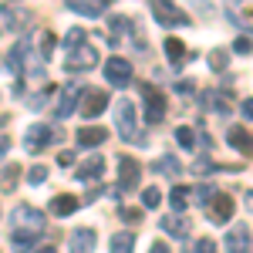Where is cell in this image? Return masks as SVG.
Instances as JSON below:
<instances>
[{
  "instance_id": "ac0fdd59",
  "label": "cell",
  "mask_w": 253,
  "mask_h": 253,
  "mask_svg": "<svg viewBox=\"0 0 253 253\" xmlns=\"http://www.w3.org/2000/svg\"><path fill=\"white\" fill-rule=\"evenodd\" d=\"M78 206H81V203L71 193H61V196H54V199L47 203V213L58 216V219H64V216H75V210H78Z\"/></svg>"
},
{
  "instance_id": "277c9868",
  "label": "cell",
  "mask_w": 253,
  "mask_h": 253,
  "mask_svg": "<svg viewBox=\"0 0 253 253\" xmlns=\"http://www.w3.org/2000/svg\"><path fill=\"white\" fill-rule=\"evenodd\" d=\"M98 64V51L84 41V44H78L75 51H68V58H64V71L68 75H81V71H91Z\"/></svg>"
},
{
  "instance_id": "f6af8a7d",
  "label": "cell",
  "mask_w": 253,
  "mask_h": 253,
  "mask_svg": "<svg viewBox=\"0 0 253 253\" xmlns=\"http://www.w3.org/2000/svg\"><path fill=\"white\" fill-rule=\"evenodd\" d=\"M247 206H250V210H253V193H247Z\"/></svg>"
},
{
  "instance_id": "60d3db41",
  "label": "cell",
  "mask_w": 253,
  "mask_h": 253,
  "mask_svg": "<svg viewBox=\"0 0 253 253\" xmlns=\"http://www.w3.org/2000/svg\"><path fill=\"white\" fill-rule=\"evenodd\" d=\"M75 162H78V159H75V152H61V156H58V166H64V169H71Z\"/></svg>"
},
{
  "instance_id": "7bdbcfd3",
  "label": "cell",
  "mask_w": 253,
  "mask_h": 253,
  "mask_svg": "<svg viewBox=\"0 0 253 253\" xmlns=\"http://www.w3.org/2000/svg\"><path fill=\"white\" fill-rule=\"evenodd\" d=\"M7 149H10V138H7V135H0V159L7 156Z\"/></svg>"
},
{
  "instance_id": "e575fe53",
  "label": "cell",
  "mask_w": 253,
  "mask_h": 253,
  "mask_svg": "<svg viewBox=\"0 0 253 253\" xmlns=\"http://www.w3.org/2000/svg\"><path fill=\"white\" fill-rule=\"evenodd\" d=\"M122 219H125V223H132V226H135V223H142V210H135V206H128V210H122Z\"/></svg>"
},
{
  "instance_id": "4fadbf2b",
  "label": "cell",
  "mask_w": 253,
  "mask_h": 253,
  "mask_svg": "<svg viewBox=\"0 0 253 253\" xmlns=\"http://www.w3.org/2000/svg\"><path fill=\"white\" fill-rule=\"evenodd\" d=\"M27 20H31V14H27V10H17L14 3L0 7V24H3V31H24Z\"/></svg>"
},
{
  "instance_id": "ffe728a7",
  "label": "cell",
  "mask_w": 253,
  "mask_h": 253,
  "mask_svg": "<svg viewBox=\"0 0 253 253\" xmlns=\"http://www.w3.org/2000/svg\"><path fill=\"white\" fill-rule=\"evenodd\" d=\"M226 142L233 145L236 152H243V156H253V135L247 128H230L226 132Z\"/></svg>"
},
{
  "instance_id": "f546056e",
  "label": "cell",
  "mask_w": 253,
  "mask_h": 253,
  "mask_svg": "<svg viewBox=\"0 0 253 253\" xmlns=\"http://www.w3.org/2000/svg\"><path fill=\"white\" fill-rule=\"evenodd\" d=\"M84 41H88L84 27H71V31H68V38H64V47H68V51H75L78 44H84Z\"/></svg>"
},
{
  "instance_id": "44dd1931",
  "label": "cell",
  "mask_w": 253,
  "mask_h": 253,
  "mask_svg": "<svg viewBox=\"0 0 253 253\" xmlns=\"http://www.w3.org/2000/svg\"><path fill=\"white\" fill-rule=\"evenodd\" d=\"M189 199H193V189H189V186H175L172 193H169V206H172V213H186Z\"/></svg>"
},
{
  "instance_id": "484cf974",
  "label": "cell",
  "mask_w": 253,
  "mask_h": 253,
  "mask_svg": "<svg viewBox=\"0 0 253 253\" xmlns=\"http://www.w3.org/2000/svg\"><path fill=\"white\" fill-rule=\"evenodd\" d=\"M162 47H166V58L172 61V64H179V61L186 58V47H182V41H179V38H166Z\"/></svg>"
},
{
  "instance_id": "cb8c5ba5",
  "label": "cell",
  "mask_w": 253,
  "mask_h": 253,
  "mask_svg": "<svg viewBox=\"0 0 253 253\" xmlns=\"http://www.w3.org/2000/svg\"><path fill=\"white\" fill-rule=\"evenodd\" d=\"M38 240H41V236H34V233H17V230H14V236H10V243H14V253H31Z\"/></svg>"
},
{
  "instance_id": "2e32d148",
  "label": "cell",
  "mask_w": 253,
  "mask_h": 253,
  "mask_svg": "<svg viewBox=\"0 0 253 253\" xmlns=\"http://www.w3.org/2000/svg\"><path fill=\"white\" fill-rule=\"evenodd\" d=\"M101 175H105V159L101 156H88L78 169H75V179H78V182H91V179H101Z\"/></svg>"
},
{
  "instance_id": "1f68e13d",
  "label": "cell",
  "mask_w": 253,
  "mask_h": 253,
  "mask_svg": "<svg viewBox=\"0 0 253 253\" xmlns=\"http://www.w3.org/2000/svg\"><path fill=\"white\" fill-rule=\"evenodd\" d=\"M175 142H179L182 149H193V145H196V132H193V128H186V125H179V128H175Z\"/></svg>"
},
{
  "instance_id": "d590c367",
  "label": "cell",
  "mask_w": 253,
  "mask_h": 253,
  "mask_svg": "<svg viewBox=\"0 0 253 253\" xmlns=\"http://www.w3.org/2000/svg\"><path fill=\"white\" fill-rule=\"evenodd\" d=\"M14 179H17V166H10V169L3 172V193H10V189H14Z\"/></svg>"
},
{
  "instance_id": "6da1fadb",
  "label": "cell",
  "mask_w": 253,
  "mask_h": 253,
  "mask_svg": "<svg viewBox=\"0 0 253 253\" xmlns=\"http://www.w3.org/2000/svg\"><path fill=\"white\" fill-rule=\"evenodd\" d=\"M115 128H118V135L125 138V142L145 145V135H142V128H138V108H135V101L122 98V101L115 105Z\"/></svg>"
},
{
  "instance_id": "ee69618b",
  "label": "cell",
  "mask_w": 253,
  "mask_h": 253,
  "mask_svg": "<svg viewBox=\"0 0 253 253\" xmlns=\"http://www.w3.org/2000/svg\"><path fill=\"white\" fill-rule=\"evenodd\" d=\"M149 253H172V250H169L166 243H152V250H149Z\"/></svg>"
},
{
  "instance_id": "d4e9b609",
  "label": "cell",
  "mask_w": 253,
  "mask_h": 253,
  "mask_svg": "<svg viewBox=\"0 0 253 253\" xmlns=\"http://www.w3.org/2000/svg\"><path fill=\"white\" fill-rule=\"evenodd\" d=\"M156 172L159 175H169V179H175V175L182 172V162H175V156H162L156 162Z\"/></svg>"
},
{
  "instance_id": "9a60e30c",
  "label": "cell",
  "mask_w": 253,
  "mask_h": 253,
  "mask_svg": "<svg viewBox=\"0 0 253 253\" xmlns=\"http://www.w3.org/2000/svg\"><path fill=\"white\" fill-rule=\"evenodd\" d=\"M159 226H162V233L175 236V240H186V236H189V219H186L182 213H169V216H162V219H159Z\"/></svg>"
},
{
  "instance_id": "74e56055",
  "label": "cell",
  "mask_w": 253,
  "mask_h": 253,
  "mask_svg": "<svg viewBox=\"0 0 253 253\" xmlns=\"http://www.w3.org/2000/svg\"><path fill=\"white\" fill-rule=\"evenodd\" d=\"M193 253H219V250H216V243H213V240H199Z\"/></svg>"
},
{
  "instance_id": "e0dca14e",
  "label": "cell",
  "mask_w": 253,
  "mask_h": 253,
  "mask_svg": "<svg viewBox=\"0 0 253 253\" xmlns=\"http://www.w3.org/2000/svg\"><path fill=\"white\" fill-rule=\"evenodd\" d=\"M68 10H75L81 17H101L108 10V0H64Z\"/></svg>"
},
{
  "instance_id": "c3c4849f",
  "label": "cell",
  "mask_w": 253,
  "mask_h": 253,
  "mask_svg": "<svg viewBox=\"0 0 253 253\" xmlns=\"http://www.w3.org/2000/svg\"><path fill=\"white\" fill-rule=\"evenodd\" d=\"M0 31H3V27H0Z\"/></svg>"
},
{
  "instance_id": "8fae6325",
  "label": "cell",
  "mask_w": 253,
  "mask_h": 253,
  "mask_svg": "<svg viewBox=\"0 0 253 253\" xmlns=\"http://www.w3.org/2000/svg\"><path fill=\"white\" fill-rule=\"evenodd\" d=\"M226 250L230 253H253V233L247 223H236L226 233Z\"/></svg>"
},
{
  "instance_id": "bcb514c9",
  "label": "cell",
  "mask_w": 253,
  "mask_h": 253,
  "mask_svg": "<svg viewBox=\"0 0 253 253\" xmlns=\"http://www.w3.org/2000/svg\"><path fill=\"white\" fill-rule=\"evenodd\" d=\"M38 253H58V250H54V247H44V250H38Z\"/></svg>"
},
{
  "instance_id": "f1b7e54d",
  "label": "cell",
  "mask_w": 253,
  "mask_h": 253,
  "mask_svg": "<svg viewBox=\"0 0 253 253\" xmlns=\"http://www.w3.org/2000/svg\"><path fill=\"white\" fill-rule=\"evenodd\" d=\"M206 105L213 108L216 115H226V112H230V101H226V95H219V91H210V95H206Z\"/></svg>"
},
{
  "instance_id": "603a6c76",
  "label": "cell",
  "mask_w": 253,
  "mask_h": 253,
  "mask_svg": "<svg viewBox=\"0 0 253 253\" xmlns=\"http://www.w3.org/2000/svg\"><path fill=\"white\" fill-rule=\"evenodd\" d=\"M108 253H135V236L132 233H115L108 243Z\"/></svg>"
},
{
  "instance_id": "7dc6e473",
  "label": "cell",
  "mask_w": 253,
  "mask_h": 253,
  "mask_svg": "<svg viewBox=\"0 0 253 253\" xmlns=\"http://www.w3.org/2000/svg\"><path fill=\"white\" fill-rule=\"evenodd\" d=\"M236 3H243V0H236Z\"/></svg>"
},
{
  "instance_id": "83f0119b",
  "label": "cell",
  "mask_w": 253,
  "mask_h": 253,
  "mask_svg": "<svg viewBox=\"0 0 253 253\" xmlns=\"http://www.w3.org/2000/svg\"><path fill=\"white\" fill-rule=\"evenodd\" d=\"M210 68H213V71H219V75H223V71H226V68H230V54H226V51H223V47H216V51H210Z\"/></svg>"
},
{
  "instance_id": "8992f818",
  "label": "cell",
  "mask_w": 253,
  "mask_h": 253,
  "mask_svg": "<svg viewBox=\"0 0 253 253\" xmlns=\"http://www.w3.org/2000/svg\"><path fill=\"white\" fill-rule=\"evenodd\" d=\"M142 101H145V122L159 125L166 118V95L159 88H152V84H142Z\"/></svg>"
},
{
  "instance_id": "9c48e42d",
  "label": "cell",
  "mask_w": 253,
  "mask_h": 253,
  "mask_svg": "<svg viewBox=\"0 0 253 253\" xmlns=\"http://www.w3.org/2000/svg\"><path fill=\"white\" fill-rule=\"evenodd\" d=\"M233 196L230 193H216L210 203H206V216L213 219V223H219V226H226L230 223V216H233Z\"/></svg>"
},
{
  "instance_id": "4316f807",
  "label": "cell",
  "mask_w": 253,
  "mask_h": 253,
  "mask_svg": "<svg viewBox=\"0 0 253 253\" xmlns=\"http://www.w3.org/2000/svg\"><path fill=\"white\" fill-rule=\"evenodd\" d=\"M54 44H58V38H54L51 31H41V38H38V51H41V58H44V61L51 58V51H54Z\"/></svg>"
},
{
  "instance_id": "30bf717a",
  "label": "cell",
  "mask_w": 253,
  "mask_h": 253,
  "mask_svg": "<svg viewBox=\"0 0 253 253\" xmlns=\"http://www.w3.org/2000/svg\"><path fill=\"white\" fill-rule=\"evenodd\" d=\"M54 138H58V132H51L44 122H38V125H31V128H27V135H24V149H27L31 156H38L41 149H44L47 142H54Z\"/></svg>"
},
{
  "instance_id": "52a82bcc",
  "label": "cell",
  "mask_w": 253,
  "mask_h": 253,
  "mask_svg": "<svg viewBox=\"0 0 253 253\" xmlns=\"http://www.w3.org/2000/svg\"><path fill=\"white\" fill-rule=\"evenodd\" d=\"M105 81H108L112 88H125V84L132 81V64H128V58L112 54V58L105 61Z\"/></svg>"
},
{
  "instance_id": "f35d334b",
  "label": "cell",
  "mask_w": 253,
  "mask_h": 253,
  "mask_svg": "<svg viewBox=\"0 0 253 253\" xmlns=\"http://www.w3.org/2000/svg\"><path fill=\"white\" fill-rule=\"evenodd\" d=\"M233 51H236V54H250V51H253V41L240 38V41H236V44H233Z\"/></svg>"
},
{
  "instance_id": "7c38bea8",
  "label": "cell",
  "mask_w": 253,
  "mask_h": 253,
  "mask_svg": "<svg viewBox=\"0 0 253 253\" xmlns=\"http://www.w3.org/2000/svg\"><path fill=\"white\" fill-rule=\"evenodd\" d=\"M81 84H75V81H68L64 88H61V98H58V108H54V115L58 118H68L78 112V98H81Z\"/></svg>"
},
{
  "instance_id": "d6986e66",
  "label": "cell",
  "mask_w": 253,
  "mask_h": 253,
  "mask_svg": "<svg viewBox=\"0 0 253 253\" xmlns=\"http://www.w3.org/2000/svg\"><path fill=\"white\" fill-rule=\"evenodd\" d=\"M105 138H108V132L101 125H84L78 132V145L81 149H98V145H105Z\"/></svg>"
},
{
  "instance_id": "ba28073f",
  "label": "cell",
  "mask_w": 253,
  "mask_h": 253,
  "mask_svg": "<svg viewBox=\"0 0 253 253\" xmlns=\"http://www.w3.org/2000/svg\"><path fill=\"white\" fill-rule=\"evenodd\" d=\"M138 179H142V166L132 156H122L118 159V193L138 189Z\"/></svg>"
},
{
  "instance_id": "7a4b0ae2",
  "label": "cell",
  "mask_w": 253,
  "mask_h": 253,
  "mask_svg": "<svg viewBox=\"0 0 253 253\" xmlns=\"http://www.w3.org/2000/svg\"><path fill=\"white\" fill-rule=\"evenodd\" d=\"M14 230L17 233H34V236H44L47 230V216L34 210L31 203H20L17 210H14Z\"/></svg>"
},
{
  "instance_id": "8d00e7d4",
  "label": "cell",
  "mask_w": 253,
  "mask_h": 253,
  "mask_svg": "<svg viewBox=\"0 0 253 253\" xmlns=\"http://www.w3.org/2000/svg\"><path fill=\"white\" fill-rule=\"evenodd\" d=\"M240 115L247 118V122H253V98H243L240 101Z\"/></svg>"
},
{
  "instance_id": "5b68a950",
  "label": "cell",
  "mask_w": 253,
  "mask_h": 253,
  "mask_svg": "<svg viewBox=\"0 0 253 253\" xmlns=\"http://www.w3.org/2000/svg\"><path fill=\"white\" fill-rule=\"evenodd\" d=\"M105 108H108V95H105L101 88H84V91H81V98H78V115L81 118L91 122V118H98Z\"/></svg>"
},
{
  "instance_id": "7402d4cb",
  "label": "cell",
  "mask_w": 253,
  "mask_h": 253,
  "mask_svg": "<svg viewBox=\"0 0 253 253\" xmlns=\"http://www.w3.org/2000/svg\"><path fill=\"white\" fill-rule=\"evenodd\" d=\"M189 169H193L196 175H213V172H223V169H243V162H236V166H216L210 159H196Z\"/></svg>"
},
{
  "instance_id": "d6a6232c",
  "label": "cell",
  "mask_w": 253,
  "mask_h": 253,
  "mask_svg": "<svg viewBox=\"0 0 253 253\" xmlns=\"http://www.w3.org/2000/svg\"><path fill=\"white\" fill-rule=\"evenodd\" d=\"M213 196H216L213 186H193V199L199 203V206H203V210H206V203H210Z\"/></svg>"
},
{
  "instance_id": "ab89813d",
  "label": "cell",
  "mask_w": 253,
  "mask_h": 253,
  "mask_svg": "<svg viewBox=\"0 0 253 253\" xmlns=\"http://www.w3.org/2000/svg\"><path fill=\"white\" fill-rule=\"evenodd\" d=\"M47 95H51V88H44V91H41V95H34V98H31V101H27V105H31V108H34V112H38L41 105H44V101H47Z\"/></svg>"
},
{
  "instance_id": "b9f144b4",
  "label": "cell",
  "mask_w": 253,
  "mask_h": 253,
  "mask_svg": "<svg viewBox=\"0 0 253 253\" xmlns=\"http://www.w3.org/2000/svg\"><path fill=\"white\" fill-rule=\"evenodd\" d=\"M175 91L186 95V91H193V84H189V81H175Z\"/></svg>"
},
{
  "instance_id": "836d02e7",
  "label": "cell",
  "mask_w": 253,
  "mask_h": 253,
  "mask_svg": "<svg viewBox=\"0 0 253 253\" xmlns=\"http://www.w3.org/2000/svg\"><path fill=\"white\" fill-rule=\"evenodd\" d=\"M44 179H47V166H34V169L27 172V182H31V186H41Z\"/></svg>"
},
{
  "instance_id": "4dcf8cb0",
  "label": "cell",
  "mask_w": 253,
  "mask_h": 253,
  "mask_svg": "<svg viewBox=\"0 0 253 253\" xmlns=\"http://www.w3.org/2000/svg\"><path fill=\"white\" fill-rule=\"evenodd\" d=\"M159 203H162V193H159L156 186L142 189V206H145V210H159Z\"/></svg>"
},
{
  "instance_id": "5bb4252c",
  "label": "cell",
  "mask_w": 253,
  "mask_h": 253,
  "mask_svg": "<svg viewBox=\"0 0 253 253\" xmlns=\"http://www.w3.org/2000/svg\"><path fill=\"white\" fill-rule=\"evenodd\" d=\"M95 230H91V226H81V230H75V233H71V240H68V243H71V247H68V253H95Z\"/></svg>"
},
{
  "instance_id": "3957f363",
  "label": "cell",
  "mask_w": 253,
  "mask_h": 253,
  "mask_svg": "<svg viewBox=\"0 0 253 253\" xmlns=\"http://www.w3.org/2000/svg\"><path fill=\"white\" fill-rule=\"evenodd\" d=\"M152 17L159 27H189V14L172 0H152Z\"/></svg>"
}]
</instances>
